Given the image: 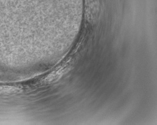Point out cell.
<instances>
[{"mask_svg":"<svg viewBox=\"0 0 157 125\" xmlns=\"http://www.w3.org/2000/svg\"><path fill=\"white\" fill-rule=\"evenodd\" d=\"M67 70V68H65V67L61 68L60 69L57 70L49 74L45 79V81L48 82H53V81H56L60 78V77L64 74L65 72H66Z\"/></svg>","mask_w":157,"mask_h":125,"instance_id":"1","label":"cell"}]
</instances>
